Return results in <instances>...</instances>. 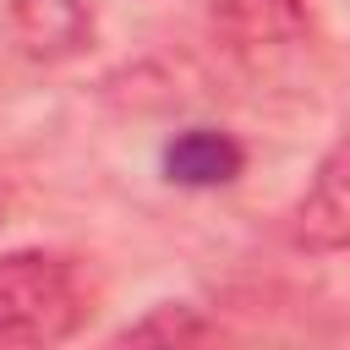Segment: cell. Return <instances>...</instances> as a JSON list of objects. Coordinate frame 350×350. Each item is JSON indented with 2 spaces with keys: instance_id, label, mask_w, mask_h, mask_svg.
I'll use <instances>...</instances> for the list:
<instances>
[{
  "instance_id": "6",
  "label": "cell",
  "mask_w": 350,
  "mask_h": 350,
  "mask_svg": "<svg viewBox=\"0 0 350 350\" xmlns=\"http://www.w3.org/2000/svg\"><path fill=\"white\" fill-rule=\"evenodd\" d=\"M148 339H164V345H180V339H208V323L197 317V306L164 301V306H153L148 317H137V323H126V328H120V345H148Z\"/></svg>"
},
{
  "instance_id": "4",
  "label": "cell",
  "mask_w": 350,
  "mask_h": 350,
  "mask_svg": "<svg viewBox=\"0 0 350 350\" xmlns=\"http://www.w3.org/2000/svg\"><path fill=\"white\" fill-rule=\"evenodd\" d=\"M5 27L16 38V49L27 60H71L93 44V11L82 0H11L5 5Z\"/></svg>"
},
{
  "instance_id": "3",
  "label": "cell",
  "mask_w": 350,
  "mask_h": 350,
  "mask_svg": "<svg viewBox=\"0 0 350 350\" xmlns=\"http://www.w3.org/2000/svg\"><path fill=\"white\" fill-rule=\"evenodd\" d=\"M213 33L241 60H273L306 44L301 0H213Z\"/></svg>"
},
{
  "instance_id": "1",
  "label": "cell",
  "mask_w": 350,
  "mask_h": 350,
  "mask_svg": "<svg viewBox=\"0 0 350 350\" xmlns=\"http://www.w3.org/2000/svg\"><path fill=\"white\" fill-rule=\"evenodd\" d=\"M88 323V284L66 252L22 246L0 257V345H60Z\"/></svg>"
},
{
  "instance_id": "2",
  "label": "cell",
  "mask_w": 350,
  "mask_h": 350,
  "mask_svg": "<svg viewBox=\"0 0 350 350\" xmlns=\"http://www.w3.org/2000/svg\"><path fill=\"white\" fill-rule=\"evenodd\" d=\"M290 241L301 252H350V137H339L301 202L290 208Z\"/></svg>"
},
{
  "instance_id": "7",
  "label": "cell",
  "mask_w": 350,
  "mask_h": 350,
  "mask_svg": "<svg viewBox=\"0 0 350 350\" xmlns=\"http://www.w3.org/2000/svg\"><path fill=\"white\" fill-rule=\"evenodd\" d=\"M0 219H5V197H0Z\"/></svg>"
},
{
  "instance_id": "5",
  "label": "cell",
  "mask_w": 350,
  "mask_h": 350,
  "mask_svg": "<svg viewBox=\"0 0 350 350\" xmlns=\"http://www.w3.org/2000/svg\"><path fill=\"white\" fill-rule=\"evenodd\" d=\"M241 164H246L241 142L213 126H191L164 148V175L175 186H230L241 175Z\"/></svg>"
}]
</instances>
